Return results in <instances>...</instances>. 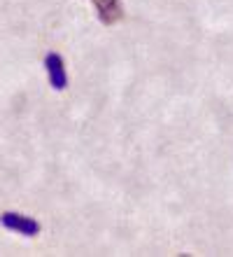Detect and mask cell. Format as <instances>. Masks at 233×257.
<instances>
[{"label": "cell", "instance_id": "6da1fadb", "mask_svg": "<svg viewBox=\"0 0 233 257\" xmlns=\"http://www.w3.org/2000/svg\"><path fill=\"white\" fill-rule=\"evenodd\" d=\"M0 224L5 227V229H12L21 236H38L40 234V224L35 222L33 217L28 215H21V213H3L0 215Z\"/></svg>", "mask_w": 233, "mask_h": 257}, {"label": "cell", "instance_id": "7a4b0ae2", "mask_svg": "<svg viewBox=\"0 0 233 257\" xmlns=\"http://www.w3.org/2000/svg\"><path fill=\"white\" fill-rule=\"evenodd\" d=\"M45 68H47V77H49V84L56 91H63L68 87V73H66V63H63V56L52 52V54L45 56Z\"/></svg>", "mask_w": 233, "mask_h": 257}, {"label": "cell", "instance_id": "3957f363", "mask_svg": "<svg viewBox=\"0 0 233 257\" xmlns=\"http://www.w3.org/2000/svg\"><path fill=\"white\" fill-rule=\"evenodd\" d=\"M96 7H98V17L100 21L105 24H114V21L121 17V5L117 0H93Z\"/></svg>", "mask_w": 233, "mask_h": 257}]
</instances>
